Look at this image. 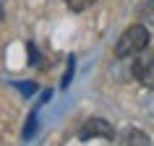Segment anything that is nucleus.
<instances>
[{
	"label": "nucleus",
	"instance_id": "nucleus-11",
	"mask_svg": "<svg viewBox=\"0 0 154 146\" xmlns=\"http://www.w3.org/2000/svg\"><path fill=\"white\" fill-rule=\"evenodd\" d=\"M50 97H52V91H50V89H47V91H42V99H39V105H45V102H47Z\"/></svg>",
	"mask_w": 154,
	"mask_h": 146
},
{
	"label": "nucleus",
	"instance_id": "nucleus-4",
	"mask_svg": "<svg viewBox=\"0 0 154 146\" xmlns=\"http://www.w3.org/2000/svg\"><path fill=\"white\" fill-rule=\"evenodd\" d=\"M118 138H120L118 144H123V146H149V144H152V138L146 136L144 130H138V128H128V130H123Z\"/></svg>",
	"mask_w": 154,
	"mask_h": 146
},
{
	"label": "nucleus",
	"instance_id": "nucleus-5",
	"mask_svg": "<svg viewBox=\"0 0 154 146\" xmlns=\"http://www.w3.org/2000/svg\"><path fill=\"white\" fill-rule=\"evenodd\" d=\"M136 13L141 18V24H154V0H144L136 5Z\"/></svg>",
	"mask_w": 154,
	"mask_h": 146
},
{
	"label": "nucleus",
	"instance_id": "nucleus-1",
	"mask_svg": "<svg viewBox=\"0 0 154 146\" xmlns=\"http://www.w3.org/2000/svg\"><path fill=\"white\" fill-rule=\"evenodd\" d=\"M146 47H149V32H146V26L144 24H133L120 34V39L115 42V57L118 60H125V57L141 55Z\"/></svg>",
	"mask_w": 154,
	"mask_h": 146
},
{
	"label": "nucleus",
	"instance_id": "nucleus-9",
	"mask_svg": "<svg viewBox=\"0 0 154 146\" xmlns=\"http://www.w3.org/2000/svg\"><path fill=\"white\" fill-rule=\"evenodd\" d=\"M13 86H16V89L21 91V94H24L26 99H29V97L34 94V91H37V84H34V81H13Z\"/></svg>",
	"mask_w": 154,
	"mask_h": 146
},
{
	"label": "nucleus",
	"instance_id": "nucleus-8",
	"mask_svg": "<svg viewBox=\"0 0 154 146\" xmlns=\"http://www.w3.org/2000/svg\"><path fill=\"white\" fill-rule=\"evenodd\" d=\"M73 71H76V60H73V55H71L68 57V68H65V73H63V81H60V89H68V86H71Z\"/></svg>",
	"mask_w": 154,
	"mask_h": 146
},
{
	"label": "nucleus",
	"instance_id": "nucleus-3",
	"mask_svg": "<svg viewBox=\"0 0 154 146\" xmlns=\"http://www.w3.org/2000/svg\"><path fill=\"white\" fill-rule=\"evenodd\" d=\"M131 76L144 86H154V52H141V57H136L131 65Z\"/></svg>",
	"mask_w": 154,
	"mask_h": 146
},
{
	"label": "nucleus",
	"instance_id": "nucleus-7",
	"mask_svg": "<svg viewBox=\"0 0 154 146\" xmlns=\"http://www.w3.org/2000/svg\"><path fill=\"white\" fill-rule=\"evenodd\" d=\"M34 130H37V110H34V112L29 115V117H26V125H24V133H21V136H24V141H29V138L34 136Z\"/></svg>",
	"mask_w": 154,
	"mask_h": 146
},
{
	"label": "nucleus",
	"instance_id": "nucleus-2",
	"mask_svg": "<svg viewBox=\"0 0 154 146\" xmlns=\"http://www.w3.org/2000/svg\"><path fill=\"white\" fill-rule=\"evenodd\" d=\"M79 138H81V141H89V138H107V141H112L115 128L110 125V120H105V117H89V120L81 125V130H79Z\"/></svg>",
	"mask_w": 154,
	"mask_h": 146
},
{
	"label": "nucleus",
	"instance_id": "nucleus-12",
	"mask_svg": "<svg viewBox=\"0 0 154 146\" xmlns=\"http://www.w3.org/2000/svg\"><path fill=\"white\" fill-rule=\"evenodd\" d=\"M5 18V8H3V0H0V21Z\"/></svg>",
	"mask_w": 154,
	"mask_h": 146
},
{
	"label": "nucleus",
	"instance_id": "nucleus-10",
	"mask_svg": "<svg viewBox=\"0 0 154 146\" xmlns=\"http://www.w3.org/2000/svg\"><path fill=\"white\" fill-rule=\"evenodd\" d=\"M26 52H29V60H26L29 65H39V63H42V55H39V50H37V44H34V42H29V44H26Z\"/></svg>",
	"mask_w": 154,
	"mask_h": 146
},
{
	"label": "nucleus",
	"instance_id": "nucleus-6",
	"mask_svg": "<svg viewBox=\"0 0 154 146\" xmlns=\"http://www.w3.org/2000/svg\"><path fill=\"white\" fill-rule=\"evenodd\" d=\"M97 0H65V5L73 11V13H81V11H86V8H91Z\"/></svg>",
	"mask_w": 154,
	"mask_h": 146
}]
</instances>
